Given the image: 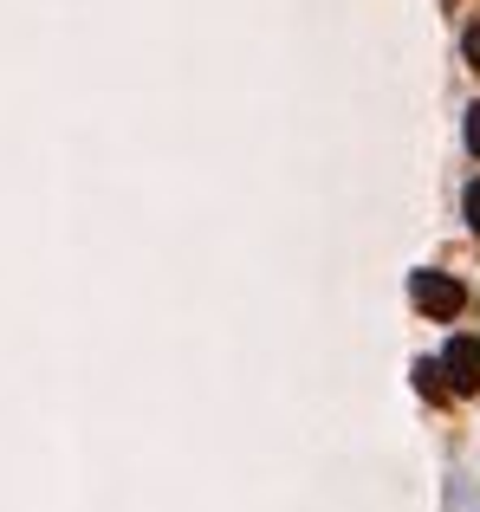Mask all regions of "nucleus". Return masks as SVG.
I'll return each instance as SVG.
<instances>
[{
	"instance_id": "obj_1",
	"label": "nucleus",
	"mask_w": 480,
	"mask_h": 512,
	"mask_svg": "<svg viewBox=\"0 0 480 512\" xmlns=\"http://www.w3.org/2000/svg\"><path fill=\"white\" fill-rule=\"evenodd\" d=\"M409 299H416V312H429L435 325H455V318L468 312L474 292L461 286L455 273H435V266H422V273H409Z\"/></svg>"
},
{
	"instance_id": "obj_2",
	"label": "nucleus",
	"mask_w": 480,
	"mask_h": 512,
	"mask_svg": "<svg viewBox=\"0 0 480 512\" xmlns=\"http://www.w3.org/2000/svg\"><path fill=\"white\" fill-rule=\"evenodd\" d=\"M442 370H448V389H455V396H480V338H474V331L448 338Z\"/></svg>"
},
{
	"instance_id": "obj_3",
	"label": "nucleus",
	"mask_w": 480,
	"mask_h": 512,
	"mask_svg": "<svg viewBox=\"0 0 480 512\" xmlns=\"http://www.w3.org/2000/svg\"><path fill=\"white\" fill-rule=\"evenodd\" d=\"M416 389L429 402H448L455 389H448V370H442V357H416Z\"/></svg>"
},
{
	"instance_id": "obj_4",
	"label": "nucleus",
	"mask_w": 480,
	"mask_h": 512,
	"mask_svg": "<svg viewBox=\"0 0 480 512\" xmlns=\"http://www.w3.org/2000/svg\"><path fill=\"white\" fill-rule=\"evenodd\" d=\"M461 221H468V234L480 240V175H474L468 188H461Z\"/></svg>"
},
{
	"instance_id": "obj_5",
	"label": "nucleus",
	"mask_w": 480,
	"mask_h": 512,
	"mask_svg": "<svg viewBox=\"0 0 480 512\" xmlns=\"http://www.w3.org/2000/svg\"><path fill=\"white\" fill-rule=\"evenodd\" d=\"M461 59H468V65H474V72H480V20L468 26V33H461Z\"/></svg>"
},
{
	"instance_id": "obj_6",
	"label": "nucleus",
	"mask_w": 480,
	"mask_h": 512,
	"mask_svg": "<svg viewBox=\"0 0 480 512\" xmlns=\"http://www.w3.org/2000/svg\"><path fill=\"white\" fill-rule=\"evenodd\" d=\"M461 137H468V150H474V163H480V104H468V124H461Z\"/></svg>"
}]
</instances>
